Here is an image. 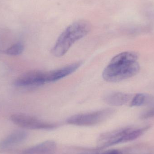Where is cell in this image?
<instances>
[{
	"label": "cell",
	"mask_w": 154,
	"mask_h": 154,
	"mask_svg": "<svg viewBox=\"0 0 154 154\" xmlns=\"http://www.w3.org/2000/svg\"><path fill=\"white\" fill-rule=\"evenodd\" d=\"M100 154H122V152L119 150H111Z\"/></svg>",
	"instance_id": "5bb4252c"
},
{
	"label": "cell",
	"mask_w": 154,
	"mask_h": 154,
	"mask_svg": "<svg viewBox=\"0 0 154 154\" xmlns=\"http://www.w3.org/2000/svg\"><path fill=\"white\" fill-rule=\"evenodd\" d=\"M56 149V143L54 141L48 140L29 147L19 154H53Z\"/></svg>",
	"instance_id": "9c48e42d"
},
{
	"label": "cell",
	"mask_w": 154,
	"mask_h": 154,
	"mask_svg": "<svg viewBox=\"0 0 154 154\" xmlns=\"http://www.w3.org/2000/svg\"><path fill=\"white\" fill-rule=\"evenodd\" d=\"M149 128H124L103 133L99 137L98 146L105 148L134 141L142 136Z\"/></svg>",
	"instance_id": "3957f363"
},
{
	"label": "cell",
	"mask_w": 154,
	"mask_h": 154,
	"mask_svg": "<svg viewBox=\"0 0 154 154\" xmlns=\"http://www.w3.org/2000/svg\"><path fill=\"white\" fill-rule=\"evenodd\" d=\"M130 98L129 94L124 92H113L105 96L104 101L106 104L112 106H122L126 104Z\"/></svg>",
	"instance_id": "30bf717a"
},
{
	"label": "cell",
	"mask_w": 154,
	"mask_h": 154,
	"mask_svg": "<svg viewBox=\"0 0 154 154\" xmlns=\"http://www.w3.org/2000/svg\"><path fill=\"white\" fill-rule=\"evenodd\" d=\"M82 62H75L56 70L48 71V83L54 82L75 72L81 66Z\"/></svg>",
	"instance_id": "ba28073f"
},
{
	"label": "cell",
	"mask_w": 154,
	"mask_h": 154,
	"mask_svg": "<svg viewBox=\"0 0 154 154\" xmlns=\"http://www.w3.org/2000/svg\"><path fill=\"white\" fill-rule=\"evenodd\" d=\"M142 119H145L154 118V107L144 112L141 116Z\"/></svg>",
	"instance_id": "4fadbf2b"
},
{
	"label": "cell",
	"mask_w": 154,
	"mask_h": 154,
	"mask_svg": "<svg viewBox=\"0 0 154 154\" xmlns=\"http://www.w3.org/2000/svg\"><path fill=\"white\" fill-rule=\"evenodd\" d=\"M24 49V46L21 43H17L12 45L10 48L5 51V54L10 56H18L22 53Z\"/></svg>",
	"instance_id": "7c38bea8"
},
{
	"label": "cell",
	"mask_w": 154,
	"mask_h": 154,
	"mask_svg": "<svg viewBox=\"0 0 154 154\" xmlns=\"http://www.w3.org/2000/svg\"><path fill=\"white\" fill-rule=\"evenodd\" d=\"M154 98L143 93H138L133 98L131 102V106H140L145 104L153 103Z\"/></svg>",
	"instance_id": "8fae6325"
},
{
	"label": "cell",
	"mask_w": 154,
	"mask_h": 154,
	"mask_svg": "<svg viewBox=\"0 0 154 154\" xmlns=\"http://www.w3.org/2000/svg\"><path fill=\"white\" fill-rule=\"evenodd\" d=\"M28 136V133L24 130H15L0 141V149H8L20 144L24 142Z\"/></svg>",
	"instance_id": "52a82bcc"
},
{
	"label": "cell",
	"mask_w": 154,
	"mask_h": 154,
	"mask_svg": "<svg viewBox=\"0 0 154 154\" xmlns=\"http://www.w3.org/2000/svg\"><path fill=\"white\" fill-rule=\"evenodd\" d=\"M48 83V71L32 70L20 75L13 84L19 88L37 87Z\"/></svg>",
	"instance_id": "8992f818"
},
{
	"label": "cell",
	"mask_w": 154,
	"mask_h": 154,
	"mask_svg": "<svg viewBox=\"0 0 154 154\" xmlns=\"http://www.w3.org/2000/svg\"><path fill=\"white\" fill-rule=\"evenodd\" d=\"M138 56L133 51L118 54L110 60L104 69L102 77L106 81L116 82L135 75L140 69L137 62Z\"/></svg>",
	"instance_id": "6da1fadb"
},
{
	"label": "cell",
	"mask_w": 154,
	"mask_h": 154,
	"mask_svg": "<svg viewBox=\"0 0 154 154\" xmlns=\"http://www.w3.org/2000/svg\"><path fill=\"white\" fill-rule=\"evenodd\" d=\"M114 113L113 109H106L90 113L78 114L69 118L66 122L69 125L78 126H91L101 123Z\"/></svg>",
	"instance_id": "277c9868"
},
{
	"label": "cell",
	"mask_w": 154,
	"mask_h": 154,
	"mask_svg": "<svg viewBox=\"0 0 154 154\" xmlns=\"http://www.w3.org/2000/svg\"><path fill=\"white\" fill-rule=\"evenodd\" d=\"M91 30V25L87 21L81 20L69 25L59 37L52 50L56 57H62L79 40L87 35Z\"/></svg>",
	"instance_id": "7a4b0ae2"
},
{
	"label": "cell",
	"mask_w": 154,
	"mask_h": 154,
	"mask_svg": "<svg viewBox=\"0 0 154 154\" xmlns=\"http://www.w3.org/2000/svg\"><path fill=\"white\" fill-rule=\"evenodd\" d=\"M11 119L16 125L25 129L51 130L56 128L57 126L54 123L46 122L25 114H13L11 116Z\"/></svg>",
	"instance_id": "5b68a950"
}]
</instances>
